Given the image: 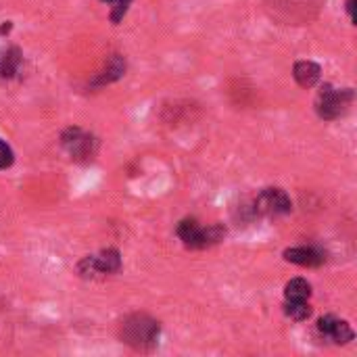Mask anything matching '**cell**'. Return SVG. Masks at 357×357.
Segmentation results:
<instances>
[{
  "instance_id": "obj_7",
  "label": "cell",
  "mask_w": 357,
  "mask_h": 357,
  "mask_svg": "<svg viewBox=\"0 0 357 357\" xmlns=\"http://www.w3.org/2000/svg\"><path fill=\"white\" fill-rule=\"evenodd\" d=\"M284 259L303 268H318L324 264V255L313 247H295L284 251Z\"/></svg>"
},
{
  "instance_id": "obj_14",
  "label": "cell",
  "mask_w": 357,
  "mask_h": 357,
  "mask_svg": "<svg viewBox=\"0 0 357 357\" xmlns=\"http://www.w3.org/2000/svg\"><path fill=\"white\" fill-rule=\"evenodd\" d=\"M102 3H113L111 21H113V24H119V21L124 19V15H126V11H128V7H130L132 0H102Z\"/></svg>"
},
{
  "instance_id": "obj_11",
  "label": "cell",
  "mask_w": 357,
  "mask_h": 357,
  "mask_svg": "<svg viewBox=\"0 0 357 357\" xmlns=\"http://www.w3.org/2000/svg\"><path fill=\"white\" fill-rule=\"evenodd\" d=\"M19 63H21V55L17 48H11L9 53H5V57L0 59V73H3V77L15 75L19 69Z\"/></svg>"
},
{
  "instance_id": "obj_6",
  "label": "cell",
  "mask_w": 357,
  "mask_h": 357,
  "mask_svg": "<svg viewBox=\"0 0 357 357\" xmlns=\"http://www.w3.org/2000/svg\"><path fill=\"white\" fill-rule=\"evenodd\" d=\"M63 147L73 159H90L96 151V140L90 134H84L80 128H69L63 134Z\"/></svg>"
},
{
  "instance_id": "obj_9",
  "label": "cell",
  "mask_w": 357,
  "mask_h": 357,
  "mask_svg": "<svg viewBox=\"0 0 357 357\" xmlns=\"http://www.w3.org/2000/svg\"><path fill=\"white\" fill-rule=\"evenodd\" d=\"M124 71H126V61L119 57V55H113L109 61H107V65H104V69L94 77V86H104V84H111V82H117L119 77L124 75Z\"/></svg>"
},
{
  "instance_id": "obj_2",
  "label": "cell",
  "mask_w": 357,
  "mask_h": 357,
  "mask_svg": "<svg viewBox=\"0 0 357 357\" xmlns=\"http://www.w3.org/2000/svg\"><path fill=\"white\" fill-rule=\"evenodd\" d=\"M178 236L188 249H207L221 241L226 236V230L221 226L201 228L194 219H182L178 223Z\"/></svg>"
},
{
  "instance_id": "obj_15",
  "label": "cell",
  "mask_w": 357,
  "mask_h": 357,
  "mask_svg": "<svg viewBox=\"0 0 357 357\" xmlns=\"http://www.w3.org/2000/svg\"><path fill=\"white\" fill-rule=\"evenodd\" d=\"M11 165H13V151L5 140H0V170H7Z\"/></svg>"
},
{
  "instance_id": "obj_4",
  "label": "cell",
  "mask_w": 357,
  "mask_h": 357,
  "mask_svg": "<svg viewBox=\"0 0 357 357\" xmlns=\"http://www.w3.org/2000/svg\"><path fill=\"white\" fill-rule=\"evenodd\" d=\"M353 98V92L347 88V90H334L330 84H326L318 96H315V111L322 119H336L345 107L351 102Z\"/></svg>"
},
{
  "instance_id": "obj_5",
  "label": "cell",
  "mask_w": 357,
  "mask_h": 357,
  "mask_svg": "<svg viewBox=\"0 0 357 357\" xmlns=\"http://www.w3.org/2000/svg\"><path fill=\"white\" fill-rule=\"evenodd\" d=\"M122 268V255L117 249H104L96 257H86L77 266V272L82 276H94V274H115Z\"/></svg>"
},
{
  "instance_id": "obj_10",
  "label": "cell",
  "mask_w": 357,
  "mask_h": 357,
  "mask_svg": "<svg viewBox=\"0 0 357 357\" xmlns=\"http://www.w3.org/2000/svg\"><path fill=\"white\" fill-rule=\"evenodd\" d=\"M286 301H307L311 295V284L305 278H293L284 289Z\"/></svg>"
},
{
  "instance_id": "obj_8",
  "label": "cell",
  "mask_w": 357,
  "mask_h": 357,
  "mask_svg": "<svg viewBox=\"0 0 357 357\" xmlns=\"http://www.w3.org/2000/svg\"><path fill=\"white\" fill-rule=\"evenodd\" d=\"M320 73H322V69L313 61H299V63H295V69H293V75H295V80H297V84L301 88L315 86L318 80H320Z\"/></svg>"
},
{
  "instance_id": "obj_1",
  "label": "cell",
  "mask_w": 357,
  "mask_h": 357,
  "mask_svg": "<svg viewBox=\"0 0 357 357\" xmlns=\"http://www.w3.org/2000/svg\"><path fill=\"white\" fill-rule=\"evenodd\" d=\"M122 338L130 347H134L138 351H147L157 345L159 324L145 313H134L122 324Z\"/></svg>"
},
{
  "instance_id": "obj_13",
  "label": "cell",
  "mask_w": 357,
  "mask_h": 357,
  "mask_svg": "<svg viewBox=\"0 0 357 357\" xmlns=\"http://www.w3.org/2000/svg\"><path fill=\"white\" fill-rule=\"evenodd\" d=\"M328 336H330L334 342L345 345V342L353 340V330H351V326H349L345 320H338V318H336V322H334V326H332V330H330Z\"/></svg>"
},
{
  "instance_id": "obj_17",
  "label": "cell",
  "mask_w": 357,
  "mask_h": 357,
  "mask_svg": "<svg viewBox=\"0 0 357 357\" xmlns=\"http://www.w3.org/2000/svg\"><path fill=\"white\" fill-rule=\"evenodd\" d=\"M347 13H349L351 21H355V0H347Z\"/></svg>"
},
{
  "instance_id": "obj_12",
  "label": "cell",
  "mask_w": 357,
  "mask_h": 357,
  "mask_svg": "<svg viewBox=\"0 0 357 357\" xmlns=\"http://www.w3.org/2000/svg\"><path fill=\"white\" fill-rule=\"evenodd\" d=\"M284 313L295 320V322H303L311 315V307L307 301H286L284 303Z\"/></svg>"
},
{
  "instance_id": "obj_16",
  "label": "cell",
  "mask_w": 357,
  "mask_h": 357,
  "mask_svg": "<svg viewBox=\"0 0 357 357\" xmlns=\"http://www.w3.org/2000/svg\"><path fill=\"white\" fill-rule=\"evenodd\" d=\"M334 322H336L334 315H324V318H320V322H318V330H320L324 336H328L330 330H332V326H334Z\"/></svg>"
},
{
  "instance_id": "obj_3",
  "label": "cell",
  "mask_w": 357,
  "mask_h": 357,
  "mask_svg": "<svg viewBox=\"0 0 357 357\" xmlns=\"http://www.w3.org/2000/svg\"><path fill=\"white\" fill-rule=\"evenodd\" d=\"M291 207H293V203L282 188H264L253 203L255 213L262 217H268V219L286 215L291 211Z\"/></svg>"
}]
</instances>
